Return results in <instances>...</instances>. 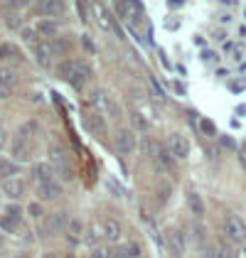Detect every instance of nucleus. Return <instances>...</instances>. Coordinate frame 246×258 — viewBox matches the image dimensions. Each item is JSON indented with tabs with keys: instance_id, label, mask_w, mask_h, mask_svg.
<instances>
[{
	"instance_id": "45",
	"label": "nucleus",
	"mask_w": 246,
	"mask_h": 258,
	"mask_svg": "<svg viewBox=\"0 0 246 258\" xmlns=\"http://www.w3.org/2000/svg\"><path fill=\"white\" fill-rule=\"evenodd\" d=\"M222 145H224V148H231V150L236 148V145H234V140H231V138H222Z\"/></svg>"
},
{
	"instance_id": "12",
	"label": "nucleus",
	"mask_w": 246,
	"mask_h": 258,
	"mask_svg": "<svg viewBox=\"0 0 246 258\" xmlns=\"http://www.w3.org/2000/svg\"><path fill=\"white\" fill-rule=\"evenodd\" d=\"M59 195H61V184L57 182V179L37 184V199H40V202H54Z\"/></svg>"
},
{
	"instance_id": "26",
	"label": "nucleus",
	"mask_w": 246,
	"mask_h": 258,
	"mask_svg": "<svg viewBox=\"0 0 246 258\" xmlns=\"http://www.w3.org/2000/svg\"><path fill=\"white\" fill-rule=\"evenodd\" d=\"M101 236H103V229H99V226H89L86 234H84V241L91 243V246H96V241H99Z\"/></svg>"
},
{
	"instance_id": "11",
	"label": "nucleus",
	"mask_w": 246,
	"mask_h": 258,
	"mask_svg": "<svg viewBox=\"0 0 246 258\" xmlns=\"http://www.w3.org/2000/svg\"><path fill=\"white\" fill-rule=\"evenodd\" d=\"M165 243H167V251L175 258H180L184 253V234L177 229H167L165 234Z\"/></svg>"
},
{
	"instance_id": "21",
	"label": "nucleus",
	"mask_w": 246,
	"mask_h": 258,
	"mask_svg": "<svg viewBox=\"0 0 246 258\" xmlns=\"http://www.w3.org/2000/svg\"><path fill=\"white\" fill-rule=\"evenodd\" d=\"M18 162L13 158H0V182L8 177H18Z\"/></svg>"
},
{
	"instance_id": "17",
	"label": "nucleus",
	"mask_w": 246,
	"mask_h": 258,
	"mask_svg": "<svg viewBox=\"0 0 246 258\" xmlns=\"http://www.w3.org/2000/svg\"><path fill=\"white\" fill-rule=\"evenodd\" d=\"M101 229H103V238L111 241V243H116V241L121 238V224H118L116 219H106L101 224Z\"/></svg>"
},
{
	"instance_id": "42",
	"label": "nucleus",
	"mask_w": 246,
	"mask_h": 258,
	"mask_svg": "<svg viewBox=\"0 0 246 258\" xmlns=\"http://www.w3.org/2000/svg\"><path fill=\"white\" fill-rule=\"evenodd\" d=\"M234 258H246V246L241 243L239 248H234Z\"/></svg>"
},
{
	"instance_id": "38",
	"label": "nucleus",
	"mask_w": 246,
	"mask_h": 258,
	"mask_svg": "<svg viewBox=\"0 0 246 258\" xmlns=\"http://www.w3.org/2000/svg\"><path fill=\"white\" fill-rule=\"evenodd\" d=\"M150 89H153V96H155V99H158V101H165L163 89L158 86V81H155V79H150Z\"/></svg>"
},
{
	"instance_id": "10",
	"label": "nucleus",
	"mask_w": 246,
	"mask_h": 258,
	"mask_svg": "<svg viewBox=\"0 0 246 258\" xmlns=\"http://www.w3.org/2000/svg\"><path fill=\"white\" fill-rule=\"evenodd\" d=\"M94 18H96V25L101 27L103 32H111V35H118V27H116V22H113V18L108 15V10L103 8V5H94ZM121 37V35H118Z\"/></svg>"
},
{
	"instance_id": "34",
	"label": "nucleus",
	"mask_w": 246,
	"mask_h": 258,
	"mask_svg": "<svg viewBox=\"0 0 246 258\" xmlns=\"http://www.w3.org/2000/svg\"><path fill=\"white\" fill-rule=\"evenodd\" d=\"M0 77H3L5 81H8L10 86H15V84H18V74H15L13 69H3V72H0Z\"/></svg>"
},
{
	"instance_id": "7",
	"label": "nucleus",
	"mask_w": 246,
	"mask_h": 258,
	"mask_svg": "<svg viewBox=\"0 0 246 258\" xmlns=\"http://www.w3.org/2000/svg\"><path fill=\"white\" fill-rule=\"evenodd\" d=\"M167 150L172 153L175 160H187L190 158V140L182 133H170L167 136Z\"/></svg>"
},
{
	"instance_id": "37",
	"label": "nucleus",
	"mask_w": 246,
	"mask_h": 258,
	"mask_svg": "<svg viewBox=\"0 0 246 258\" xmlns=\"http://www.w3.org/2000/svg\"><path fill=\"white\" fill-rule=\"evenodd\" d=\"M13 54H18L13 44H0V59H3V57L8 59V57H13Z\"/></svg>"
},
{
	"instance_id": "18",
	"label": "nucleus",
	"mask_w": 246,
	"mask_h": 258,
	"mask_svg": "<svg viewBox=\"0 0 246 258\" xmlns=\"http://www.w3.org/2000/svg\"><path fill=\"white\" fill-rule=\"evenodd\" d=\"M187 209L195 214V217H205V202H202V197L195 192V189H190L187 192Z\"/></svg>"
},
{
	"instance_id": "1",
	"label": "nucleus",
	"mask_w": 246,
	"mask_h": 258,
	"mask_svg": "<svg viewBox=\"0 0 246 258\" xmlns=\"http://www.w3.org/2000/svg\"><path fill=\"white\" fill-rule=\"evenodd\" d=\"M57 74H59L61 79L69 81L74 89H82L84 84L89 81L91 69H89L82 59H64V61H59V67H57Z\"/></svg>"
},
{
	"instance_id": "41",
	"label": "nucleus",
	"mask_w": 246,
	"mask_h": 258,
	"mask_svg": "<svg viewBox=\"0 0 246 258\" xmlns=\"http://www.w3.org/2000/svg\"><path fill=\"white\" fill-rule=\"evenodd\" d=\"M219 258H234V251L229 246H219Z\"/></svg>"
},
{
	"instance_id": "47",
	"label": "nucleus",
	"mask_w": 246,
	"mask_h": 258,
	"mask_svg": "<svg viewBox=\"0 0 246 258\" xmlns=\"http://www.w3.org/2000/svg\"><path fill=\"white\" fill-rule=\"evenodd\" d=\"M42 258H59V256H57V253H44Z\"/></svg>"
},
{
	"instance_id": "5",
	"label": "nucleus",
	"mask_w": 246,
	"mask_h": 258,
	"mask_svg": "<svg viewBox=\"0 0 246 258\" xmlns=\"http://www.w3.org/2000/svg\"><path fill=\"white\" fill-rule=\"evenodd\" d=\"M91 103L96 106V111H99L101 116L103 113H106L108 118H118V116H121L118 106L111 101V96H108L106 91H94V94H91Z\"/></svg>"
},
{
	"instance_id": "29",
	"label": "nucleus",
	"mask_w": 246,
	"mask_h": 258,
	"mask_svg": "<svg viewBox=\"0 0 246 258\" xmlns=\"http://www.w3.org/2000/svg\"><path fill=\"white\" fill-rule=\"evenodd\" d=\"M18 226H20L18 221H13V219H8V217H5V214L0 217V229H3V231H8V234H15V231H18Z\"/></svg>"
},
{
	"instance_id": "27",
	"label": "nucleus",
	"mask_w": 246,
	"mask_h": 258,
	"mask_svg": "<svg viewBox=\"0 0 246 258\" xmlns=\"http://www.w3.org/2000/svg\"><path fill=\"white\" fill-rule=\"evenodd\" d=\"M20 37L27 42V44H35V47L40 44V42H37V30H35V27H22V30H20Z\"/></svg>"
},
{
	"instance_id": "20",
	"label": "nucleus",
	"mask_w": 246,
	"mask_h": 258,
	"mask_svg": "<svg viewBox=\"0 0 246 258\" xmlns=\"http://www.w3.org/2000/svg\"><path fill=\"white\" fill-rule=\"evenodd\" d=\"M35 30L40 32L42 37H54V35H57V30H59V25H57L54 20L40 18V20H37V25H35Z\"/></svg>"
},
{
	"instance_id": "32",
	"label": "nucleus",
	"mask_w": 246,
	"mask_h": 258,
	"mask_svg": "<svg viewBox=\"0 0 246 258\" xmlns=\"http://www.w3.org/2000/svg\"><path fill=\"white\" fill-rule=\"evenodd\" d=\"M13 89H15V86H10L8 81L0 77V99H10V96H13Z\"/></svg>"
},
{
	"instance_id": "19",
	"label": "nucleus",
	"mask_w": 246,
	"mask_h": 258,
	"mask_svg": "<svg viewBox=\"0 0 246 258\" xmlns=\"http://www.w3.org/2000/svg\"><path fill=\"white\" fill-rule=\"evenodd\" d=\"M47 158H49V165H54V170H57V167H64V165H69V162H67V150L59 148V145H49Z\"/></svg>"
},
{
	"instance_id": "24",
	"label": "nucleus",
	"mask_w": 246,
	"mask_h": 258,
	"mask_svg": "<svg viewBox=\"0 0 246 258\" xmlns=\"http://www.w3.org/2000/svg\"><path fill=\"white\" fill-rule=\"evenodd\" d=\"M155 162H158L163 170H167V172H175V158H172V153H170L167 148L160 150V155L155 158Z\"/></svg>"
},
{
	"instance_id": "43",
	"label": "nucleus",
	"mask_w": 246,
	"mask_h": 258,
	"mask_svg": "<svg viewBox=\"0 0 246 258\" xmlns=\"http://www.w3.org/2000/svg\"><path fill=\"white\" fill-rule=\"evenodd\" d=\"M5 143H8V133H5V128L0 125V150L5 148Z\"/></svg>"
},
{
	"instance_id": "15",
	"label": "nucleus",
	"mask_w": 246,
	"mask_h": 258,
	"mask_svg": "<svg viewBox=\"0 0 246 258\" xmlns=\"http://www.w3.org/2000/svg\"><path fill=\"white\" fill-rule=\"evenodd\" d=\"M121 10L131 22L143 18V5H141V0H121Z\"/></svg>"
},
{
	"instance_id": "3",
	"label": "nucleus",
	"mask_w": 246,
	"mask_h": 258,
	"mask_svg": "<svg viewBox=\"0 0 246 258\" xmlns=\"http://www.w3.org/2000/svg\"><path fill=\"white\" fill-rule=\"evenodd\" d=\"M224 234L231 243H244L246 241V224L236 214H226L224 217Z\"/></svg>"
},
{
	"instance_id": "33",
	"label": "nucleus",
	"mask_w": 246,
	"mask_h": 258,
	"mask_svg": "<svg viewBox=\"0 0 246 258\" xmlns=\"http://www.w3.org/2000/svg\"><path fill=\"white\" fill-rule=\"evenodd\" d=\"M27 214H30V217H35V219H40L42 214H44V209H42L40 202H32V204L27 207Z\"/></svg>"
},
{
	"instance_id": "13",
	"label": "nucleus",
	"mask_w": 246,
	"mask_h": 258,
	"mask_svg": "<svg viewBox=\"0 0 246 258\" xmlns=\"http://www.w3.org/2000/svg\"><path fill=\"white\" fill-rule=\"evenodd\" d=\"M10 150H13V160H15V162H25V160L30 158V153H27V136H25L22 131L15 133Z\"/></svg>"
},
{
	"instance_id": "28",
	"label": "nucleus",
	"mask_w": 246,
	"mask_h": 258,
	"mask_svg": "<svg viewBox=\"0 0 246 258\" xmlns=\"http://www.w3.org/2000/svg\"><path fill=\"white\" fill-rule=\"evenodd\" d=\"M200 131H202V136H207V138H214V136H217V125H214L209 118L200 120Z\"/></svg>"
},
{
	"instance_id": "4",
	"label": "nucleus",
	"mask_w": 246,
	"mask_h": 258,
	"mask_svg": "<svg viewBox=\"0 0 246 258\" xmlns=\"http://www.w3.org/2000/svg\"><path fill=\"white\" fill-rule=\"evenodd\" d=\"M35 10H37V15L47 18V20H57L61 15H67V3L64 0H40L35 5Z\"/></svg>"
},
{
	"instance_id": "31",
	"label": "nucleus",
	"mask_w": 246,
	"mask_h": 258,
	"mask_svg": "<svg viewBox=\"0 0 246 258\" xmlns=\"http://www.w3.org/2000/svg\"><path fill=\"white\" fill-rule=\"evenodd\" d=\"M170 195H172V187H170V184H160V187H158V202H160V204H165V202L170 199Z\"/></svg>"
},
{
	"instance_id": "22",
	"label": "nucleus",
	"mask_w": 246,
	"mask_h": 258,
	"mask_svg": "<svg viewBox=\"0 0 246 258\" xmlns=\"http://www.w3.org/2000/svg\"><path fill=\"white\" fill-rule=\"evenodd\" d=\"M84 226H82V221H77V219H72L69 221V229H67V236H69V241L72 243H79V241H84Z\"/></svg>"
},
{
	"instance_id": "46",
	"label": "nucleus",
	"mask_w": 246,
	"mask_h": 258,
	"mask_svg": "<svg viewBox=\"0 0 246 258\" xmlns=\"http://www.w3.org/2000/svg\"><path fill=\"white\" fill-rule=\"evenodd\" d=\"M202 59H205V61H214L217 57H214V52H205V54H202Z\"/></svg>"
},
{
	"instance_id": "35",
	"label": "nucleus",
	"mask_w": 246,
	"mask_h": 258,
	"mask_svg": "<svg viewBox=\"0 0 246 258\" xmlns=\"http://www.w3.org/2000/svg\"><path fill=\"white\" fill-rule=\"evenodd\" d=\"M202 258H219V246H217V243H212V246H205V251H202Z\"/></svg>"
},
{
	"instance_id": "44",
	"label": "nucleus",
	"mask_w": 246,
	"mask_h": 258,
	"mask_svg": "<svg viewBox=\"0 0 246 258\" xmlns=\"http://www.w3.org/2000/svg\"><path fill=\"white\" fill-rule=\"evenodd\" d=\"M239 165L244 167V172H246V150H241V153H239Z\"/></svg>"
},
{
	"instance_id": "8",
	"label": "nucleus",
	"mask_w": 246,
	"mask_h": 258,
	"mask_svg": "<svg viewBox=\"0 0 246 258\" xmlns=\"http://www.w3.org/2000/svg\"><path fill=\"white\" fill-rule=\"evenodd\" d=\"M113 145H116V150H118L121 155H131V153L136 150V145H138L136 133H133L131 128H118V133H116V138H113Z\"/></svg>"
},
{
	"instance_id": "2",
	"label": "nucleus",
	"mask_w": 246,
	"mask_h": 258,
	"mask_svg": "<svg viewBox=\"0 0 246 258\" xmlns=\"http://www.w3.org/2000/svg\"><path fill=\"white\" fill-rule=\"evenodd\" d=\"M82 123L84 128L94 136V138H106L108 133V125H106V118H103L99 111H84L82 113Z\"/></svg>"
},
{
	"instance_id": "40",
	"label": "nucleus",
	"mask_w": 246,
	"mask_h": 258,
	"mask_svg": "<svg viewBox=\"0 0 246 258\" xmlns=\"http://www.w3.org/2000/svg\"><path fill=\"white\" fill-rule=\"evenodd\" d=\"M82 44H84V47H86V52H89V54H94V52H96V47H94V42L89 40L86 35H84V37H82Z\"/></svg>"
},
{
	"instance_id": "25",
	"label": "nucleus",
	"mask_w": 246,
	"mask_h": 258,
	"mask_svg": "<svg viewBox=\"0 0 246 258\" xmlns=\"http://www.w3.org/2000/svg\"><path fill=\"white\" fill-rule=\"evenodd\" d=\"M22 212H25V209H22V207H18V204H8V207L3 209V214H5V217L13 219V221H18V224L22 221Z\"/></svg>"
},
{
	"instance_id": "23",
	"label": "nucleus",
	"mask_w": 246,
	"mask_h": 258,
	"mask_svg": "<svg viewBox=\"0 0 246 258\" xmlns=\"http://www.w3.org/2000/svg\"><path fill=\"white\" fill-rule=\"evenodd\" d=\"M141 145H143L145 155H148V158H153V160L158 158V155H160V150H163V145H160L155 138H143V143H141Z\"/></svg>"
},
{
	"instance_id": "16",
	"label": "nucleus",
	"mask_w": 246,
	"mask_h": 258,
	"mask_svg": "<svg viewBox=\"0 0 246 258\" xmlns=\"http://www.w3.org/2000/svg\"><path fill=\"white\" fill-rule=\"evenodd\" d=\"M54 165H49V162H37L35 167H32V175H35V179H37V184H42V182H52L54 179Z\"/></svg>"
},
{
	"instance_id": "39",
	"label": "nucleus",
	"mask_w": 246,
	"mask_h": 258,
	"mask_svg": "<svg viewBox=\"0 0 246 258\" xmlns=\"http://www.w3.org/2000/svg\"><path fill=\"white\" fill-rule=\"evenodd\" d=\"M91 258H108V248H103V246H94V248H91Z\"/></svg>"
},
{
	"instance_id": "36",
	"label": "nucleus",
	"mask_w": 246,
	"mask_h": 258,
	"mask_svg": "<svg viewBox=\"0 0 246 258\" xmlns=\"http://www.w3.org/2000/svg\"><path fill=\"white\" fill-rule=\"evenodd\" d=\"M106 184H108V189H111V195H113V197H123V195H126V189H121L113 179H106Z\"/></svg>"
},
{
	"instance_id": "14",
	"label": "nucleus",
	"mask_w": 246,
	"mask_h": 258,
	"mask_svg": "<svg viewBox=\"0 0 246 258\" xmlns=\"http://www.w3.org/2000/svg\"><path fill=\"white\" fill-rule=\"evenodd\" d=\"M35 54H37V61H40L42 67H49V64H52V57L57 54V49H54L52 42H40V44L35 47Z\"/></svg>"
},
{
	"instance_id": "9",
	"label": "nucleus",
	"mask_w": 246,
	"mask_h": 258,
	"mask_svg": "<svg viewBox=\"0 0 246 258\" xmlns=\"http://www.w3.org/2000/svg\"><path fill=\"white\" fill-rule=\"evenodd\" d=\"M0 192L8 199L18 202V199H22V195L27 192V184H25V179H20V177H8L0 182Z\"/></svg>"
},
{
	"instance_id": "30",
	"label": "nucleus",
	"mask_w": 246,
	"mask_h": 258,
	"mask_svg": "<svg viewBox=\"0 0 246 258\" xmlns=\"http://www.w3.org/2000/svg\"><path fill=\"white\" fill-rule=\"evenodd\" d=\"M131 120H133V125H136L138 131H145V128H148V118L141 116V111H131Z\"/></svg>"
},
{
	"instance_id": "6",
	"label": "nucleus",
	"mask_w": 246,
	"mask_h": 258,
	"mask_svg": "<svg viewBox=\"0 0 246 258\" xmlns=\"http://www.w3.org/2000/svg\"><path fill=\"white\" fill-rule=\"evenodd\" d=\"M69 214L67 212H49L47 217H44V231L47 234H67V229H69Z\"/></svg>"
}]
</instances>
